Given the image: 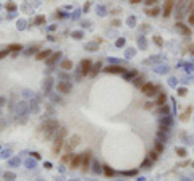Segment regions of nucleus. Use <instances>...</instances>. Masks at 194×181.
Masks as SVG:
<instances>
[{
	"label": "nucleus",
	"mask_w": 194,
	"mask_h": 181,
	"mask_svg": "<svg viewBox=\"0 0 194 181\" xmlns=\"http://www.w3.org/2000/svg\"><path fill=\"white\" fill-rule=\"evenodd\" d=\"M139 2H142V0H131V4H139Z\"/></svg>",
	"instance_id": "37998d69"
},
{
	"label": "nucleus",
	"mask_w": 194,
	"mask_h": 181,
	"mask_svg": "<svg viewBox=\"0 0 194 181\" xmlns=\"http://www.w3.org/2000/svg\"><path fill=\"white\" fill-rule=\"evenodd\" d=\"M58 58H60V52H52V55L45 60V63L49 66H52V65H55V62H58Z\"/></svg>",
	"instance_id": "ddd939ff"
},
{
	"label": "nucleus",
	"mask_w": 194,
	"mask_h": 181,
	"mask_svg": "<svg viewBox=\"0 0 194 181\" xmlns=\"http://www.w3.org/2000/svg\"><path fill=\"white\" fill-rule=\"evenodd\" d=\"M36 50H37V47H34V49H32V47H31V49H29V50H28V52H26V53H28V55H32V53H34Z\"/></svg>",
	"instance_id": "58836bf2"
},
{
	"label": "nucleus",
	"mask_w": 194,
	"mask_h": 181,
	"mask_svg": "<svg viewBox=\"0 0 194 181\" xmlns=\"http://www.w3.org/2000/svg\"><path fill=\"white\" fill-rule=\"evenodd\" d=\"M8 53H10V50H8V49L7 50H2V52H0V58H4L5 55H8Z\"/></svg>",
	"instance_id": "4c0bfd02"
},
{
	"label": "nucleus",
	"mask_w": 194,
	"mask_h": 181,
	"mask_svg": "<svg viewBox=\"0 0 194 181\" xmlns=\"http://www.w3.org/2000/svg\"><path fill=\"white\" fill-rule=\"evenodd\" d=\"M175 150H176V154H178L180 157H188V150L183 149V147H176Z\"/></svg>",
	"instance_id": "393cba45"
},
{
	"label": "nucleus",
	"mask_w": 194,
	"mask_h": 181,
	"mask_svg": "<svg viewBox=\"0 0 194 181\" xmlns=\"http://www.w3.org/2000/svg\"><path fill=\"white\" fill-rule=\"evenodd\" d=\"M102 173H104L105 176H113L115 170H113V168H110V165H102Z\"/></svg>",
	"instance_id": "dca6fc26"
},
{
	"label": "nucleus",
	"mask_w": 194,
	"mask_h": 181,
	"mask_svg": "<svg viewBox=\"0 0 194 181\" xmlns=\"http://www.w3.org/2000/svg\"><path fill=\"white\" fill-rule=\"evenodd\" d=\"M152 163H154V162H152V160H150L149 157H147V159H146V160H144V162H142V165H141V168H150V167H152Z\"/></svg>",
	"instance_id": "b1692460"
},
{
	"label": "nucleus",
	"mask_w": 194,
	"mask_h": 181,
	"mask_svg": "<svg viewBox=\"0 0 194 181\" xmlns=\"http://www.w3.org/2000/svg\"><path fill=\"white\" fill-rule=\"evenodd\" d=\"M42 23H45V16H42V15H41V16L36 18V25H42Z\"/></svg>",
	"instance_id": "473e14b6"
},
{
	"label": "nucleus",
	"mask_w": 194,
	"mask_h": 181,
	"mask_svg": "<svg viewBox=\"0 0 194 181\" xmlns=\"http://www.w3.org/2000/svg\"><path fill=\"white\" fill-rule=\"evenodd\" d=\"M144 108H146V110H152V108H154V102H147V104L144 105Z\"/></svg>",
	"instance_id": "c9c22d12"
},
{
	"label": "nucleus",
	"mask_w": 194,
	"mask_h": 181,
	"mask_svg": "<svg viewBox=\"0 0 194 181\" xmlns=\"http://www.w3.org/2000/svg\"><path fill=\"white\" fill-rule=\"evenodd\" d=\"M146 2V7H152V5H155L159 0H144Z\"/></svg>",
	"instance_id": "f704fd0d"
},
{
	"label": "nucleus",
	"mask_w": 194,
	"mask_h": 181,
	"mask_svg": "<svg viewBox=\"0 0 194 181\" xmlns=\"http://www.w3.org/2000/svg\"><path fill=\"white\" fill-rule=\"evenodd\" d=\"M142 84H144V76H139V78H136V79H134V86L141 87Z\"/></svg>",
	"instance_id": "a878e982"
},
{
	"label": "nucleus",
	"mask_w": 194,
	"mask_h": 181,
	"mask_svg": "<svg viewBox=\"0 0 194 181\" xmlns=\"http://www.w3.org/2000/svg\"><path fill=\"white\" fill-rule=\"evenodd\" d=\"M120 25H121V23H120L118 20H115V21H113V26H120Z\"/></svg>",
	"instance_id": "a19ab883"
},
{
	"label": "nucleus",
	"mask_w": 194,
	"mask_h": 181,
	"mask_svg": "<svg viewBox=\"0 0 194 181\" xmlns=\"http://www.w3.org/2000/svg\"><path fill=\"white\" fill-rule=\"evenodd\" d=\"M175 26H176V29H178V31H180L183 36H191V29L188 28L184 23H181V21H176V25H175Z\"/></svg>",
	"instance_id": "9b49d317"
},
{
	"label": "nucleus",
	"mask_w": 194,
	"mask_h": 181,
	"mask_svg": "<svg viewBox=\"0 0 194 181\" xmlns=\"http://www.w3.org/2000/svg\"><path fill=\"white\" fill-rule=\"evenodd\" d=\"M101 68H102V63L101 62H97V63H94L92 65V68H91V78H96L97 76V73H99V71H101Z\"/></svg>",
	"instance_id": "4468645a"
},
{
	"label": "nucleus",
	"mask_w": 194,
	"mask_h": 181,
	"mask_svg": "<svg viewBox=\"0 0 194 181\" xmlns=\"http://www.w3.org/2000/svg\"><path fill=\"white\" fill-rule=\"evenodd\" d=\"M159 155H160V154L157 152V150H149V154H147V157H149L152 162H157V160H159Z\"/></svg>",
	"instance_id": "4be33fe9"
},
{
	"label": "nucleus",
	"mask_w": 194,
	"mask_h": 181,
	"mask_svg": "<svg viewBox=\"0 0 194 181\" xmlns=\"http://www.w3.org/2000/svg\"><path fill=\"white\" fill-rule=\"evenodd\" d=\"M81 160H83V154H75L73 159L70 160V168H71V170H76L78 167H81Z\"/></svg>",
	"instance_id": "1a4fd4ad"
},
{
	"label": "nucleus",
	"mask_w": 194,
	"mask_h": 181,
	"mask_svg": "<svg viewBox=\"0 0 194 181\" xmlns=\"http://www.w3.org/2000/svg\"><path fill=\"white\" fill-rule=\"evenodd\" d=\"M60 128L58 121L57 120H49V121H45L44 125H42V131H44V136H45V139H50L52 138L53 133H57V129Z\"/></svg>",
	"instance_id": "f03ea898"
},
{
	"label": "nucleus",
	"mask_w": 194,
	"mask_h": 181,
	"mask_svg": "<svg viewBox=\"0 0 194 181\" xmlns=\"http://www.w3.org/2000/svg\"><path fill=\"white\" fill-rule=\"evenodd\" d=\"M105 73H115V74H125L126 73V68L123 66H118V65H110V66H105L104 68Z\"/></svg>",
	"instance_id": "0eeeda50"
},
{
	"label": "nucleus",
	"mask_w": 194,
	"mask_h": 181,
	"mask_svg": "<svg viewBox=\"0 0 194 181\" xmlns=\"http://www.w3.org/2000/svg\"><path fill=\"white\" fill-rule=\"evenodd\" d=\"M123 44H125V41H121V39H120V41L117 42V45H118V47H121V45H123Z\"/></svg>",
	"instance_id": "ea45409f"
},
{
	"label": "nucleus",
	"mask_w": 194,
	"mask_h": 181,
	"mask_svg": "<svg viewBox=\"0 0 194 181\" xmlns=\"http://www.w3.org/2000/svg\"><path fill=\"white\" fill-rule=\"evenodd\" d=\"M79 141H81V138L78 134H73L71 138H70L68 141H66L65 142V152H73V150H75V147L78 146V144H79Z\"/></svg>",
	"instance_id": "20e7f679"
},
{
	"label": "nucleus",
	"mask_w": 194,
	"mask_h": 181,
	"mask_svg": "<svg viewBox=\"0 0 194 181\" xmlns=\"http://www.w3.org/2000/svg\"><path fill=\"white\" fill-rule=\"evenodd\" d=\"M175 5H176V0H165L163 2V18H168L173 13Z\"/></svg>",
	"instance_id": "39448f33"
},
{
	"label": "nucleus",
	"mask_w": 194,
	"mask_h": 181,
	"mask_svg": "<svg viewBox=\"0 0 194 181\" xmlns=\"http://www.w3.org/2000/svg\"><path fill=\"white\" fill-rule=\"evenodd\" d=\"M5 8H7L8 11H15V10H16V5H15V4H11V2H10V4H7V5H5Z\"/></svg>",
	"instance_id": "2f4dec72"
},
{
	"label": "nucleus",
	"mask_w": 194,
	"mask_h": 181,
	"mask_svg": "<svg viewBox=\"0 0 194 181\" xmlns=\"http://www.w3.org/2000/svg\"><path fill=\"white\" fill-rule=\"evenodd\" d=\"M73 155H75L73 152H65V155L62 157V162L63 163H70V160L73 159Z\"/></svg>",
	"instance_id": "5701e85b"
},
{
	"label": "nucleus",
	"mask_w": 194,
	"mask_h": 181,
	"mask_svg": "<svg viewBox=\"0 0 194 181\" xmlns=\"http://www.w3.org/2000/svg\"><path fill=\"white\" fill-rule=\"evenodd\" d=\"M189 50H191V53H194V45H189Z\"/></svg>",
	"instance_id": "79ce46f5"
},
{
	"label": "nucleus",
	"mask_w": 194,
	"mask_h": 181,
	"mask_svg": "<svg viewBox=\"0 0 194 181\" xmlns=\"http://www.w3.org/2000/svg\"><path fill=\"white\" fill-rule=\"evenodd\" d=\"M91 159H92V152H91V150H86V152L83 154V160H81V168H83V171L89 170Z\"/></svg>",
	"instance_id": "423d86ee"
},
{
	"label": "nucleus",
	"mask_w": 194,
	"mask_h": 181,
	"mask_svg": "<svg viewBox=\"0 0 194 181\" xmlns=\"http://www.w3.org/2000/svg\"><path fill=\"white\" fill-rule=\"evenodd\" d=\"M186 94H188V89H186V87H180V89H178V95H180V97H184Z\"/></svg>",
	"instance_id": "c756f323"
},
{
	"label": "nucleus",
	"mask_w": 194,
	"mask_h": 181,
	"mask_svg": "<svg viewBox=\"0 0 194 181\" xmlns=\"http://www.w3.org/2000/svg\"><path fill=\"white\" fill-rule=\"evenodd\" d=\"M7 49L10 50V52H21V50H23V45L21 44H10Z\"/></svg>",
	"instance_id": "6ab92c4d"
},
{
	"label": "nucleus",
	"mask_w": 194,
	"mask_h": 181,
	"mask_svg": "<svg viewBox=\"0 0 194 181\" xmlns=\"http://www.w3.org/2000/svg\"><path fill=\"white\" fill-rule=\"evenodd\" d=\"M136 74H138V73H136V71L133 70V71H128V73H125V76H126V79H133V78H134Z\"/></svg>",
	"instance_id": "7c9ffc66"
},
{
	"label": "nucleus",
	"mask_w": 194,
	"mask_h": 181,
	"mask_svg": "<svg viewBox=\"0 0 194 181\" xmlns=\"http://www.w3.org/2000/svg\"><path fill=\"white\" fill-rule=\"evenodd\" d=\"M191 113H193V107H188V110H184L183 113H181L180 120L181 121H188V120L191 118Z\"/></svg>",
	"instance_id": "2eb2a0df"
},
{
	"label": "nucleus",
	"mask_w": 194,
	"mask_h": 181,
	"mask_svg": "<svg viewBox=\"0 0 194 181\" xmlns=\"http://www.w3.org/2000/svg\"><path fill=\"white\" fill-rule=\"evenodd\" d=\"M188 23H189L191 26H194V11H191V13H189V18H188Z\"/></svg>",
	"instance_id": "72a5a7b5"
},
{
	"label": "nucleus",
	"mask_w": 194,
	"mask_h": 181,
	"mask_svg": "<svg viewBox=\"0 0 194 181\" xmlns=\"http://www.w3.org/2000/svg\"><path fill=\"white\" fill-rule=\"evenodd\" d=\"M167 94L165 92H162V94H159V97H157V102H155V105H159V107H162V105H165L167 104Z\"/></svg>",
	"instance_id": "f3484780"
},
{
	"label": "nucleus",
	"mask_w": 194,
	"mask_h": 181,
	"mask_svg": "<svg viewBox=\"0 0 194 181\" xmlns=\"http://www.w3.org/2000/svg\"><path fill=\"white\" fill-rule=\"evenodd\" d=\"M91 68H92V62L89 58H84L81 60V74L83 76H87L91 73Z\"/></svg>",
	"instance_id": "6e6552de"
},
{
	"label": "nucleus",
	"mask_w": 194,
	"mask_h": 181,
	"mask_svg": "<svg viewBox=\"0 0 194 181\" xmlns=\"http://www.w3.org/2000/svg\"><path fill=\"white\" fill-rule=\"evenodd\" d=\"M123 175H126V176H133V175H138V170H131V171H125Z\"/></svg>",
	"instance_id": "e433bc0d"
},
{
	"label": "nucleus",
	"mask_w": 194,
	"mask_h": 181,
	"mask_svg": "<svg viewBox=\"0 0 194 181\" xmlns=\"http://www.w3.org/2000/svg\"><path fill=\"white\" fill-rule=\"evenodd\" d=\"M66 134H68L66 128H58V129H57L55 138H53V147H52L53 155H58L60 150L63 149V146H65V138H66Z\"/></svg>",
	"instance_id": "f257e3e1"
},
{
	"label": "nucleus",
	"mask_w": 194,
	"mask_h": 181,
	"mask_svg": "<svg viewBox=\"0 0 194 181\" xmlns=\"http://www.w3.org/2000/svg\"><path fill=\"white\" fill-rule=\"evenodd\" d=\"M154 150H157L159 154H162L163 152V144L160 142V141H157V142H155V149H154Z\"/></svg>",
	"instance_id": "bb28decb"
},
{
	"label": "nucleus",
	"mask_w": 194,
	"mask_h": 181,
	"mask_svg": "<svg viewBox=\"0 0 194 181\" xmlns=\"http://www.w3.org/2000/svg\"><path fill=\"white\" fill-rule=\"evenodd\" d=\"M193 167H194V162H193Z\"/></svg>",
	"instance_id": "c03bdc74"
},
{
	"label": "nucleus",
	"mask_w": 194,
	"mask_h": 181,
	"mask_svg": "<svg viewBox=\"0 0 194 181\" xmlns=\"http://www.w3.org/2000/svg\"><path fill=\"white\" fill-rule=\"evenodd\" d=\"M57 90H60L63 94H68V92H71V84L68 81H58L57 83Z\"/></svg>",
	"instance_id": "9d476101"
},
{
	"label": "nucleus",
	"mask_w": 194,
	"mask_h": 181,
	"mask_svg": "<svg viewBox=\"0 0 194 181\" xmlns=\"http://www.w3.org/2000/svg\"><path fill=\"white\" fill-rule=\"evenodd\" d=\"M152 39H154V42H155L159 47H162V45H163V41H162V37H160V36H154Z\"/></svg>",
	"instance_id": "cd10ccee"
},
{
	"label": "nucleus",
	"mask_w": 194,
	"mask_h": 181,
	"mask_svg": "<svg viewBox=\"0 0 194 181\" xmlns=\"http://www.w3.org/2000/svg\"><path fill=\"white\" fill-rule=\"evenodd\" d=\"M172 123H173V120L170 118V116H162V118H160V125H165V126L172 128Z\"/></svg>",
	"instance_id": "412c9836"
},
{
	"label": "nucleus",
	"mask_w": 194,
	"mask_h": 181,
	"mask_svg": "<svg viewBox=\"0 0 194 181\" xmlns=\"http://www.w3.org/2000/svg\"><path fill=\"white\" fill-rule=\"evenodd\" d=\"M50 55H52V50H50V49H44V50H41L39 53H36V60H47Z\"/></svg>",
	"instance_id": "f8f14e48"
},
{
	"label": "nucleus",
	"mask_w": 194,
	"mask_h": 181,
	"mask_svg": "<svg viewBox=\"0 0 194 181\" xmlns=\"http://www.w3.org/2000/svg\"><path fill=\"white\" fill-rule=\"evenodd\" d=\"M146 13L149 15V16H157V15L160 13V8H159V7H152V8H149V7H147Z\"/></svg>",
	"instance_id": "a211bd4d"
},
{
	"label": "nucleus",
	"mask_w": 194,
	"mask_h": 181,
	"mask_svg": "<svg viewBox=\"0 0 194 181\" xmlns=\"http://www.w3.org/2000/svg\"><path fill=\"white\" fill-rule=\"evenodd\" d=\"M159 90H160V86L159 84H152V83H144L141 86V92L146 95H157L159 94Z\"/></svg>",
	"instance_id": "7ed1b4c3"
},
{
	"label": "nucleus",
	"mask_w": 194,
	"mask_h": 181,
	"mask_svg": "<svg viewBox=\"0 0 194 181\" xmlns=\"http://www.w3.org/2000/svg\"><path fill=\"white\" fill-rule=\"evenodd\" d=\"M71 68H73V62H71V60L66 58V60H63V62H62V70L68 71V70H71Z\"/></svg>",
	"instance_id": "aec40b11"
},
{
	"label": "nucleus",
	"mask_w": 194,
	"mask_h": 181,
	"mask_svg": "<svg viewBox=\"0 0 194 181\" xmlns=\"http://www.w3.org/2000/svg\"><path fill=\"white\" fill-rule=\"evenodd\" d=\"M159 112H160V113H163V115H167V113L170 112V107L165 104V105H162V107H160V110H159Z\"/></svg>",
	"instance_id": "c85d7f7f"
}]
</instances>
